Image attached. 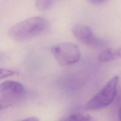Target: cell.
Masks as SVG:
<instances>
[{
  "label": "cell",
  "instance_id": "obj_8",
  "mask_svg": "<svg viewBox=\"0 0 121 121\" xmlns=\"http://www.w3.org/2000/svg\"><path fill=\"white\" fill-rule=\"evenodd\" d=\"M55 2V0H37L35 3V7L38 10L44 11L52 8Z\"/></svg>",
  "mask_w": 121,
  "mask_h": 121
},
{
  "label": "cell",
  "instance_id": "obj_1",
  "mask_svg": "<svg viewBox=\"0 0 121 121\" xmlns=\"http://www.w3.org/2000/svg\"><path fill=\"white\" fill-rule=\"evenodd\" d=\"M49 25L46 18L39 16L32 17L12 26L9 29V34L16 41H25L45 33Z\"/></svg>",
  "mask_w": 121,
  "mask_h": 121
},
{
  "label": "cell",
  "instance_id": "obj_10",
  "mask_svg": "<svg viewBox=\"0 0 121 121\" xmlns=\"http://www.w3.org/2000/svg\"><path fill=\"white\" fill-rule=\"evenodd\" d=\"M15 72L9 69L0 68V79L5 78L13 76Z\"/></svg>",
  "mask_w": 121,
  "mask_h": 121
},
{
  "label": "cell",
  "instance_id": "obj_6",
  "mask_svg": "<svg viewBox=\"0 0 121 121\" xmlns=\"http://www.w3.org/2000/svg\"><path fill=\"white\" fill-rule=\"evenodd\" d=\"M119 59H121V48L106 49L98 56V60L101 62H107Z\"/></svg>",
  "mask_w": 121,
  "mask_h": 121
},
{
  "label": "cell",
  "instance_id": "obj_5",
  "mask_svg": "<svg viewBox=\"0 0 121 121\" xmlns=\"http://www.w3.org/2000/svg\"><path fill=\"white\" fill-rule=\"evenodd\" d=\"M25 93L24 86L21 83L13 80H7L0 84L1 96L12 100L14 97L23 95Z\"/></svg>",
  "mask_w": 121,
  "mask_h": 121
},
{
  "label": "cell",
  "instance_id": "obj_9",
  "mask_svg": "<svg viewBox=\"0 0 121 121\" xmlns=\"http://www.w3.org/2000/svg\"><path fill=\"white\" fill-rule=\"evenodd\" d=\"M13 101L9 99L0 96V109L8 107L12 105Z\"/></svg>",
  "mask_w": 121,
  "mask_h": 121
},
{
  "label": "cell",
  "instance_id": "obj_7",
  "mask_svg": "<svg viewBox=\"0 0 121 121\" xmlns=\"http://www.w3.org/2000/svg\"><path fill=\"white\" fill-rule=\"evenodd\" d=\"M91 119V117L89 115L74 113L62 118L60 121H90Z\"/></svg>",
  "mask_w": 121,
  "mask_h": 121
},
{
  "label": "cell",
  "instance_id": "obj_13",
  "mask_svg": "<svg viewBox=\"0 0 121 121\" xmlns=\"http://www.w3.org/2000/svg\"><path fill=\"white\" fill-rule=\"evenodd\" d=\"M118 116H119V121H121V106L120 107L119 110Z\"/></svg>",
  "mask_w": 121,
  "mask_h": 121
},
{
  "label": "cell",
  "instance_id": "obj_2",
  "mask_svg": "<svg viewBox=\"0 0 121 121\" xmlns=\"http://www.w3.org/2000/svg\"><path fill=\"white\" fill-rule=\"evenodd\" d=\"M119 81L118 76H116L111 78L86 103L85 105L86 109L90 111L97 110L110 105L116 96Z\"/></svg>",
  "mask_w": 121,
  "mask_h": 121
},
{
  "label": "cell",
  "instance_id": "obj_12",
  "mask_svg": "<svg viewBox=\"0 0 121 121\" xmlns=\"http://www.w3.org/2000/svg\"><path fill=\"white\" fill-rule=\"evenodd\" d=\"M21 121H39V119L36 117H29L26 118Z\"/></svg>",
  "mask_w": 121,
  "mask_h": 121
},
{
  "label": "cell",
  "instance_id": "obj_11",
  "mask_svg": "<svg viewBox=\"0 0 121 121\" xmlns=\"http://www.w3.org/2000/svg\"><path fill=\"white\" fill-rule=\"evenodd\" d=\"M89 2L91 3L92 4L98 5H101V4L105 3L107 2V1L105 0H90L89 1Z\"/></svg>",
  "mask_w": 121,
  "mask_h": 121
},
{
  "label": "cell",
  "instance_id": "obj_4",
  "mask_svg": "<svg viewBox=\"0 0 121 121\" xmlns=\"http://www.w3.org/2000/svg\"><path fill=\"white\" fill-rule=\"evenodd\" d=\"M74 35L80 42L96 47H101L106 44V42L102 39L96 37L92 29L85 25L77 24L72 27Z\"/></svg>",
  "mask_w": 121,
  "mask_h": 121
},
{
  "label": "cell",
  "instance_id": "obj_3",
  "mask_svg": "<svg viewBox=\"0 0 121 121\" xmlns=\"http://www.w3.org/2000/svg\"><path fill=\"white\" fill-rule=\"evenodd\" d=\"M51 52L58 63L62 66H68L77 63L80 58L78 46L71 43H62L52 46Z\"/></svg>",
  "mask_w": 121,
  "mask_h": 121
}]
</instances>
